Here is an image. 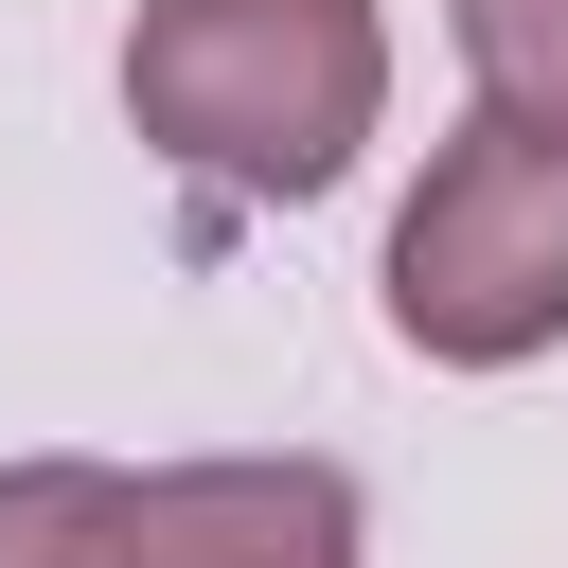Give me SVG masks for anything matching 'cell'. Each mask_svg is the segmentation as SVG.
<instances>
[{"label": "cell", "instance_id": "cell-2", "mask_svg": "<svg viewBox=\"0 0 568 568\" xmlns=\"http://www.w3.org/2000/svg\"><path fill=\"white\" fill-rule=\"evenodd\" d=\"M390 337L426 373H532L568 337V142L550 124H444L390 213Z\"/></svg>", "mask_w": 568, "mask_h": 568}, {"label": "cell", "instance_id": "cell-3", "mask_svg": "<svg viewBox=\"0 0 568 568\" xmlns=\"http://www.w3.org/2000/svg\"><path fill=\"white\" fill-rule=\"evenodd\" d=\"M124 568H355V479L337 462H160Z\"/></svg>", "mask_w": 568, "mask_h": 568}, {"label": "cell", "instance_id": "cell-5", "mask_svg": "<svg viewBox=\"0 0 568 568\" xmlns=\"http://www.w3.org/2000/svg\"><path fill=\"white\" fill-rule=\"evenodd\" d=\"M444 36H462V71H479L497 124L568 142V0H444Z\"/></svg>", "mask_w": 568, "mask_h": 568}, {"label": "cell", "instance_id": "cell-4", "mask_svg": "<svg viewBox=\"0 0 568 568\" xmlns=\"http://www.w3.org/2000/svg\"><path fill=\"white\" fill-rule=\"evenodd\" d=\"M142 479L124 462H0V568H124Z\"/></svg>", "mask_w": 568, "mask_h": 568}, {"label": "cell", "instance_id": "cell-1", "mask_svg": "<svg viewBox=\"0 0 568 568\" xmlns=\"http://www.w3.org/2000/svg\"><path fill=\"white\" fill-rule=\"evenodd\" d=\"M124 124L213 195H337L390 124V18L373 0H142Z\"/></svg>", "mask_w": 568, "mask_h": 568}]
</instances>
